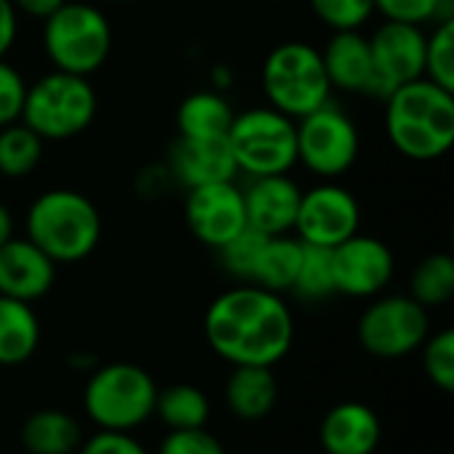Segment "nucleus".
Masks as SVG:
<instances>
[{
    "instance_id": "nucleus-1",
    "label": "nucleus",
    "mask_w": 454,
    "mask_h": 454,
    "mask_svg": "<svg viewBox=\"0 0 454 454\" xmlns=\"http://www.w3.org/2000/svg\"><path fill=\"white\" fill-rule=\"evenodd\" d=\"M293 338L290 306L258 285L231 287L205 311V340L231 367H274L290 354Z\"/></svg>"
},
{
    "instance_id": "nucleus-2",
    "label": "nucleus",
    "mask_w": 454,
    "mask_h": 454,
    "mask_svg": "<svg viewBox=\"0 0 454 454\" xmlns=\"http://www.w3.org/2000/svg\"><path fill=\"white\" fill-rule=\"evenodd\" d=\"M386 136L415 162H434L454 144V93L428 77L399 85L386 98Z\"/></svg>"
},
{
    "instance_id": "nucleus-3",
    "label": "nucleus",
    "mask_w": 454,
    "mask_h": 454,
    "mask_svg": "<svg viewBox=\"0 0 454 454\" xmlns=\"http://www.w3.org/2000/svg\"><path fill=\"white\" fill-rule=\"evenodd\" d=\"M101 213L82 192L48 189L32 200L24 215V231L56 266L80 263L101 242Z\"/></svg>"
},
{
    "instance_id": "nucleus-4",
    "label": "nucleus",
    "mask_w": 454,
    "mask_h": 454,
    "mask_svg": "<svg viewBox=\"0 0 454 454\" xmlns=\"http://www.w3.org/2000/svg\"><path fill=\"white\" fill-rule=\"evenodd\" d=\"M43 51L53 69L90 77L98 72L114 45L106 13L85 0H67L43 21Z\"/></svg>"
},
{
    "instance_id": "nucleus-5",
    "label": "nucleus",
    "mask_w": 454,
    "mask_h": 454,
    "mask_svg": "<svg viewBox=\"0 0 454 454\" xmlns=\"http://www.w3.org/2000/svg\"><path fill=\"white\" fill-rule=\"evenodd\" d=\"M263 96L271 109L301 120L330 101V80L319 48L303 40H285L269 51L261 67Z\"/></svg>"
},
{
    "instance_id": "nucleus-6",
    "label": "nucleus",
    "mask_w": 454,
    "mask_h": 454,
    "mask_svg": "<svg viewBox=\"0 0 454 454\" xmlns=\"http://www.w3.org/2000/svg\"><path fill=\"white\" fill-rule=\"evenodd\" d=\"M98 112V96L88 77L51 69L27 85L21 122L43 141H69L85 133Z\"/></svg>"
},
{
    "instance_id": "nucleus-7",
    "label": "nucleus",
    "mask_w": 454,
    "mask_h": 454,
    "mask_svg": "<svg viewBox=\"0 0 454 454\" xmlns=\"http://www.w3.org/2000/svg\"><path fill=\"white\" fill-rule=\"evenodd\" d=\"M154 378L130 362L96 367L82 391V410L98 431H136L154 415Z\"/></svg>"
},
{
    "instance_id": "nucleus-8",
    "label": "nucleus",
    "mask_w": 454,
    "mask_h": 454,
    "mask_svg": "<svg viewBox=\"0 0 454 454\" xmlns=\"http://www.w3.org/2000/svg\"><path fill=\"white\" fill-rule=\"evenodd\" d=\"M226 144L237 162V173L250 178L285 176L298 165L295 120L271 106H253L234 114Z\"/></svg>"
},
{
    "instance_id": "nucleus-9",
    "label": "nucleus",
    "mask_w": 454,
    "mask_h": 454,
    "mask_svg": "<svg viewBox=\"0 0 454 454\" xmlns=\"http://www.w3.org/2000/svg\"><path fill=\"white\" fill-rule=\"evenodd\" d=\"M295 141L298 162L322 181H338L346 176L356 165L362 149L354 117L333 101L295 120Z\"/></svg>"
},
{
    "instance_id": "nucleus-10",
    "label": "nucleus",
    "mask_w": 454,
    "mask_h": 454,
    "mask_svg": "<svg viewBox=\"0 0 454 454\" xmlns=\"http://www.w3.org/2000/svg\"><path fill=\"white\" fill-rule=\"evenodd\" d=\"M431 333L428 309L410 295L375 298L359 317L356 338L370 356L402 359L418 351Z\"/></svg>"
},
{
    "instance_id": "nucleus-11",
    "label": "nucleus",
    "mask_w": 454,
    "mask_h": 454,
    "mask_svg": "<svg viewBox=\"0 0 454 454\" xmlns=\"http://www.w3.org/2000/svg\"><path fill=\"white\" fill-rule=\"evenodd\" d=\"M359 223L362 207L356 197L335 181H322L301 194L293 231L303 245L333 250L354 237L359 231Z\"/></svg>"
},
{
    "instance_id": "nucleus-12",
    "label": "nucleus",
    "mask_w": 454,
    "mask_h": 454,
    "mask_svg": "<svg viewBox=\"0 0 454 454\" xmlns=\"http://www.w3.org/2000/svg\"><path fill=\"white\" fill-rule=\"evenodd\" d=\"M335 295L348 298H375L380 295L396 271V258L391 247L370 234H354L330 250Z\"/></svg>"
},
{
    "instance_id": "nucleus-13",
    "label": "nucleus",
    "mask_w": 454,
    "mask_h": 454,
    "mask_svg": "<svg viewBox=\"0 0 454 454\" xmlns=\"http://www.w3.org/2000/svg\"><path fill=\"white\" fill-rule=\"evenodd\" d=\"M426 29L402 21H383L367 40L375 67V96L386 98L399 85L426 74Z\"/></svg>"
},
{
    "instance_id": "nucleus-14",
    "label": "nucleus",
    "mask_w": 454,
    "mask_h": 454,
    "mask_svg": "<svg viewBox=\"0 0 454 454\" xmlns=\"http://www.w3.org/2000/svg\"><path fill=\"white\" fill-rule=\"evenodd\" d=\"M184 213L194 239L213 250H218L242 229H247L245 197L234 181H218L189 189Z\"/></svg>"
},
{
    "instance_id": "nucleus-15",
    "label": "nucleus",
    "mask_w": 454,
    "mask_h": 454,
    "mask_svg": "<svg viewBox=\"0 0 454 454\" xmlns=\"http://www.w3.org/2000/svg\"><path fill=\"white\" fill-rule=\"evenodd\" d=\"M301 194L303 189L287 173L250 178V184L242 189L247 226L266 237L290 234L298 218Z\"/></svg>"
},
{
    "instance_id": "nucleus-16",
    "label": "nucleus",
    "mask_w": 454,
    "mask_h": 454,
    "mask_svg": "<svg viewBox=\"0 0 454 454\" xmlns=\"http://www.w3.org/2000/svg\"><path fill=\"white\" fill-rule=\"evenodd\" d=\"M56 263L27 237H11L0 247V295L35 303L51 293Z\"/></svg>"
},
{
    "instance_id": "nucleus-17",
    "label": "nucleus",
    "mask_w": 454,
    "mask_h": 454,
    "mask_svg": "<svg viewBox=\"0 0 454 454\" xmlns=\"http://www.w3.org/2000/svg\"><path fill=\"white\" fill-rule=\"evenodd\" d=\"M176 184L194 189L237 178V162L226 138H176L165 160Z\"/></svg>"
},
{
    "instance_id": "nucleus-18",
    "label": "nucleus",
    "mask_w": 454,
    "mask_h": 454,
    "mask_svg": "<svg viewBox=\"0 0 454 454\" xmlns=\"http://www.w3.org/2000/svg\"><path fill=\"white\" fill-rule=\"evenodd\" d=\"M319 56L333 90L375 96V67L370 40L362 35V29L333 32Z\"/></svg>"
},
{
    "instance_id": "nucleus-19",
    "label": "nucleus",
    "mask_w": 454,
    "mask_h": 454,
    "mask_svg": "<svg viewBox=\"0 0 454 454\" xmlns=\"http://www.w3.org/2000/svg\"><path fill=\"white\" fill-rule=\"evenodd\" d=\"M380 436V418L364 402L335 404L319 426V444L327 454H375Z\"/></svg>"
},
{
    "instance_id": "nucleus-20",
    "label": "nucleus",
    "mask_w": 454,
    "mask_h": 454,
    "mask_svg": "<svg viewBox=\"0 0 454 454\" xmlns=\"http://www.w3.org/2000/svg\"><path fill=\"white\" fill-rule=\"evenodd\" d=\"M226 407L245 423L269 418L279 399V383L271 367H234L226 380Z\"/></svg>"
},
{
    "instance_id": "nucleus-21",
    "label": "nucleus",
    "mask_w": 454,
    "mask_h": 454,
    "mask_svg": "<svg viewBox=\"0 0 454 454\" xmlns=\"http://www.w3.org/2000/svg\"><path fill=\"white\" fill-rule=\"evenodd\" d=\"M234 109L221 90H194L176 109L181 138H226Z\"/></svg>"
},
{
    "instance_id": "nucleus-22",
    "label": "nucleus",
    "mask_w": 454,
    "mask_h": 454,
    "mask_svg": "<svg viewBox=\"0 0 454 454\" xmlns=\"http://www.w3.org/2000/svg\"><path fill=\"white\" fill-rule=\"evenodd\" d=\"M40 346V322L32 303L0 295V367H19Z\"/></svg>"
},
{
    "instance_id": "nucleus-23",
    "label": "nucleus",
    "mask_w": 454,
    "mask_h": 454,
    "mask_svg": "<svg viewBox=\"0 0 454 454\" xmlns=\"http://www.w3.org/2000/svg\"><path fill=\"white\" fill-rule=\"evenodd\" d=\"M21 447L29 454H69L82 444L80 423L64 410H37L21 426Z\"/></svg>"
},
{
    "instance_id": "nucleus-24",
    "label": "nucleus",
    "mask_w": 454,
    "mask_h": 454,
    "mask_svg": "<svg viewBox=\"0 0 454 454\" xmlns=\"http://www.w3.org/2000/svg\"><path fill=\"white\" fill-rule=\"evenodd\" d=\"M301 258H303V242L298 237L290 234L266 237L250 285H258L277 295L290 293L301 269Z\"/></svg>"
},
{
    "instance_id": "nucleus-25",
    "label": "nucleus",
    "mask_w": 454,
    "mask_h": 454,
    "mask_svg": "<svg viewBox=\"0 0 454 454\" xmlns=\"http://www.w3.org/2000/svg\"><path fill=\"white\" fill-rule=\"evenodd\" d=\"M154 415L170 431H192L205 428L210 420V399L202 388L192 383H173L157 391Z\"/></svg>"
},
{
    "instance_id": "nucleus-26",
    "label": "nucleus",
    "mask_w": 454,
    "mask_h": 454,
    "mask_svg": "<svg viewBox=\"0 0 454 454\" xmlns=\"http://www.w3.org/2000/svg\"><path fill=\"white\" fill-rule=\"evenodd\" d=\"M410 298L423 309L447 306L454 298V261L450 253L426 255L410 279Z\"/></svg>"
},
{
    "instance_id": "nucleus-27",
    "label": "nucleus",
    "mask_w": 454,
    "mask_h": 454,
    "mask_svg": "<svg viewBox=\"0 0 454 454\" xmlns=\"http://www.w3.org/2000/svg\"><path fill=\"white\" fill-rule=\"evenodd\" d=\"M43 160V138L21 120L0 128V176L27 178Z\"/></svg>"
},
{
    "instance_id": "nucleus-28",
    "label": "nucleus",
    "mask_w": 454,
    "mask_h": 454,
    "mask_svg": "<svg viewBox=\"0 0 454 454\" xmlns=\"http://www.w3.org/2000/svg\"><path fill=\"white\" fill-rule=\"evenodd\" d=\"M290 293H295V295H298L301 301H306V303H319V301L335 295L330 250L303 245L301 269H298V277H295V285H293Z\"/></svg>"
},
{
    "instance_id": "nucleus-29",
    "label": "nucleus",
    "mask_w": 454,
    "mask_h": 454,
    "mask_svg": "<svg viewBox=\"0 0 454 454\" xmlns=\"http://www.w3.org/2000/svg\"><path fill=\"white\" fill-rule=\"evenodd\" d=\"M431 82L454 93V16L439 19L426 35V74Z\"/></svg>"
},
{
    "instance_id": "nucleus-30",
    "label": "nucleus",
    "mask_w": 454,
    "mask_h": 454,
    "mask_svg": "<svg viewBox=\"0 0 454 454\" xmlns=\"http://www.w3.org/2000/svg\"><path fill=\"white\" fill-rule=\"evenodd\" d=\"M263 242H266V234L250 229V226L242 229L237 237H231L226 245H221V247L215 250V253H218V261H221V269H223L231 279H237L239 285H250Z\"/></svg>"
},
{
    "instance_id": "nucleus-31",
    "label": "nucleus",
    "mask_w": 454,
    "mask_h": 454,
    "mask_svg": "<svg viewBox=\"0 0 454 454\" xmlns=\"http://www.w3.org/2000/svg\"><path fill=\"white\" fill-rule=\"evenodd\" d=\"M375 11L386 21L426 27L454 16V0H375Z\"/></svg>"
},
{
    "instance_id": "nucleus-32",
    "label": "nucleus",
    "mask_w": 454,
    "mask_h": 454,
    "mask_svg": "<svg viewBox=\"0 0 454 454\" xmlns=\"http://www.w3.org/2000/svg\"><path fill=\"white\" fill-rule=\"evenodd\" d=\"M423 348V370L428 375V380L444 391H454V333L452 330H442L436 335H428Z\"/></svg>"
},
{
    "instance_id": "nucleus-33",
    "label": "nucleus",
    "mask_w": 454,
    "mask_h": 454,
    "mask_svg": "<svg viewBox=\"0 0 454 454\" xmlns=\"http://www.w3.org/2000/svg\"><path fill=\"white\" fill-rule=\"evenodd\" d=\"M314 16L333 32L362 29L375 13V0H309Z\"/></svg>"
},
{
    "instance_id": "nucleus-34",
    "label": "nucleus",
    "mask_w": 454,
    "mask_h": 454,
    "mask_svg": "<svg viewBox=\"0 0 454 454\" xmlns=\"http://www.w3.org/2000/svg\"><path fill=\"white\" fill-rule=\"evenodd\" d=\"M27 85L29 82L24 80V74L11 61L0 59V128L21 120Z\"/></svg>"
},
{
    "instance_id": "nucleus-35",
    "label": "nucleus",
    "mask_w": 454,
    "mask_h": 454,
    "mask_svg": "<svg viewBox=\"0 0 454 454\" xmlns=\"http://www.w3.org/2000/svg\"><path fill=\"white\" fill-rule=\"evenodd\" d=\"M160 454H226V450L207 428H192L170 431L160 444Z\"/></svg>"
},
{
    "instance_id": "nucleus-36",
    "label": "nucleus",
    "mask_w": 454,
    "mask_h": 454,
    "mask_svg": "<svg viewBox=\"0 0 454 454\" xmlns=\"http://www.w3.org/2000/svg\"><path fill=\"white\" fill-rule=\"evenodd\" d=\"M80 454H149L144 444L125 431H96L82 447Z\"/></svg>"
},
{
    "instance_id": "nucleus-37",
    "label": "nucleus",
    "mask_w": 454,
    "mask_h": 454,
    "mask_svg": "<svg viewBox=\"0 0 454 454\" xmlns=\"http://www.w3.org/2000/svg\"><path fill=\"white\" fill-rule=\"evenodd\" d=\"M170 184H176V181H173L168 165H152V168H144L141 170V176L136 181V189L141 194H146V197H160V194H165V189Z\"/></svg>"
},
{
    "instance_id": "nucleus-38",
    "label": "nucleus",
    "mask_w": 454,
    "mask_h": 454,
    "mask_svg": "<svg viewBox=\"0 0 454 454\" xmlns=\"http://www.w3.org/2000/svg\"><path fill=\"white\" fill-rule=\"evenodd\" d=\"M19 37V13L11 0H0V59L8 56V51L16 45Z\"/></svg>"
},
{
    "instance_id": "nucleus-39",
    "label": "nucleus",
    "mask_w": 454,
    "mask_h": 454,
    "mask_svg": "<svg viewBox=\"0 0 454 454\" xmlns=\"http://www.w3.org/2000/svg\"><path fill=\"white\" fill-rule=\"evenodd\" d=\"M16 13H24L29 19H37V21H45L51 13H56L67 0H11Z\"/></svg>"
},
{
    "instance_id": "nucleus-40",
    "label": "nucleus",
    "mask_w": 454,
    "mask_h": 454,
    "mask_svg": "<svg viewBox=\"0 0 454 454\" xmlns=\"http://www.w3.org/2000/svg\"><path fill=\"white\" fill-rule=\"evenodd\" d=\"M231 82H234V72H231L229 64H215L210 69V85H213V90H221L223 93Z\"/></svg>"
},
{
    "instance_id": "nucleus-41",
    "label": "nucleus",
    "mask_w": 454,
    "mask_h": 454,
    "mask_svg": "<svg viewBox=\"0 0 454 454\" xmlns=\"http://www.w3.org/2000/svg\"><path fill=\"white\" fill-rule=\"evenodd\" d=\"M13 237V215L11 210L0 202V247Z\"/></svg>"
},
{
    "instance_id": "nucleus-42",
    "label": "nucleus",
    "mask_w": 454,
    "mask_h": 454,
    "mask_svg": "<svg viewBox=\"0 0 454 454\" xmlns=\"http://www.w3.org/2000/svg\"><path fill=\"white\" fill-rule=\"evenodd\" d=\"M114 3H133V0H114Z\"/></svg>"
},
{
    "instance_id": "nucleus-43",
    "label": "nucleus",
    "mask_w": 454,
    "mask_h": 454,
    "mask_svg": "<svg viewBox=\"0 0 454 454\" xmlns=\"http://www.w3.org/2000/svg\"><path fill=\"white\" fill-rule=\"evenodd\" d=\"M69 454H77V452H69Z\"/></svg>"
}]
</instances>
